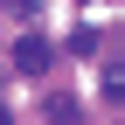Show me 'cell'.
<instances>
[{"mask_svg":"<svg viewBox=\"0 0 125 125\" xmlns=\"http://www.w3.org/2000/svg\"><path fill=\"white\" fill-rule=\"evenodd\" d=\"M14 70L42 76V70H49V42H42V35H21V42H14Z\"/></svg>","mask_w":125,"mask_h":125,"instance_id":"1","label":"cell"},{"mask_svg":"<svg viewBox=\"0 0 125 125\" xmlns=\"http://www.w3.org/2000/svg\"><path fill=\"white\" fill-rule=\"evenodd\" d=\"M0 125H14V118H7V104H0Z\"/></svg>","mask_w":125,"mask_h":125,"instance_id":"2","label":"cell"}]
</instances>
